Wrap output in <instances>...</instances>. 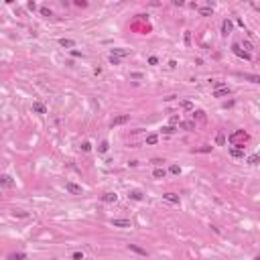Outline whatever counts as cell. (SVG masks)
<instances>
[{
  "instance_id": "cell-28",
  "label": "cell",
  "mask_w": 260,
  "mask_h": 260,
  "mask_svg": "<svg viewBox=\"0 0 260 260\" xmlns=\"http://www.w3.org/2000/svg\"><path fill=\"white\" fill-rule=\"evenodd\" d=\"M248 163L250 165H258V155H252V157L248 158Z\"/></svg>"
},
{
  "instance_id": "cell-24",
  "label": "cell",
  "mask_w": 260,
  "mask_h": 260,
  "mask_svg": "<svg viewBox=\"0 0 260 260\" xmlns=\"http://www.w3.org/2000/svg\"><path fill=\"white\" fill-rule=\"evenodd\" d=\"M130 197H132L134 201H140V199H142V193H140V191H136V189H134V191H130Z\"/></svg>"
},
{
  "instance_id": "cell-14",
  "label": "cell",
  "mask_w": 260,
  "mask_h": 260,
  "mask_svg": "<svg viewBox=\"0 0 260 260\" xmlns=\"http://www.w3.org/2000/svg\"><path fill=\"white\" fill-rule=\"evenodd\" d=\"M59 45L65 47V49H71V47H75V41H71V39H59Z\"/></svg>"
},
{
  "instance_id": "cell-31",
  "label": "cell",
  "mask_w": 260,
  "mask_h": 260,
  "mask_svg": "<svg viewBox=\"0 0 260 260\" xmlns=\"http://www.w3.org/2000/svg\"><path fill=\"white\" fill-rule=\"evenodd\" d=\"M110 63H112V65H120V59L114 57V55H110Z\"/></svg>"
},
{
  "instance_id": "cell-40",
  "label": "cell",
  "mask_w": 260,
  "mask_h": 260,
  "mask_svg": "<svg viewBox=\"0 0 260 260\" xmlns=\"http://www.w3.org/2000/svg\"><path fill=\"white\" fill-rule=\"evenodd\" d=\"M211 150V147H203V148H199V152H209Z\"/></svg>"
},
{
  "instance_id": "cell-33",
  "label": "cell",
  "mask_w": 260,
  "mask_h": 260,
  "mask_svg": "<svg viewBox=\"0 0 260 260\" xmlns=\"http://www.w3.org/2000/svg\"><path fill=\"white\" fill-rule=\"evenodd\" d=\"M214 88H215V90H219V88H226V83H224V81H214Z\"/></svg>"
},
{
  "instance_id": "cell-4",
  "label": "cell",
  "mask_w": 260,
  "mask_h": 260,
  "mask_svg": "<svg viewBox=\"0 0 260 260\" xmlns=\"http://www.w3.org/2000/svg\"><path fill=\"white\" fill-rule=\"evenodd\" d=\"M65 189H67L69 193H73V195H81V193H83V189H81L79 185H75V183H67Z\"/></svg>"
},
{
  "instance_id": "cell-36",
  "label": "cell",
  "mask_w": 260,
  "mask_h": 260,
  "mask_svg": "<svg viewBox=\"0 0 260 260\" xmlns=\"http://www.w3.org/2000/svg\"><path fill=\"white\" fill-rule=\"evenodd\" d=\"M73 260H83V254L81 252H73Z\"/></svg>"
},
{
  "instance_id": "cell-15",
  "label": "cell",
  "mask_w": 260,
  "mask_h": 260,
  "mask_svg": "<svg viewBox=\"0 0 260 260\" xmlns=\"http://www.w3.org/2000/svg\"><path fill=\"white\" fill-rule=\"evenodd\" d=\"M165 175H167V171L161 169V167H157V169H155V173H152V177H155V179H165Z\"/></svg>"
},
{
  "instance_id": "cell-32",
  "label": "cell",
  "mask_w": 260,
  "mask_h": 260,
  "mask_svg": "<svg viewBox=\"0 0 260 260\" xmlns=\"http://www.w3.org/2000/svg\"><path fill=\"white\" fill-rule=\"evenodd\" d=\"M41 14H43V16H51V10H49L47 6H43V8H41Z\"/></svg>"
},
{
  "instance_id": "cell-2",
  "label": "cell",
  "mask_w": 260,
  "mask_h": 260,
  "mask_svg": "<svg viewBox=\"0 0 260 260\" xmlns=\"http://www.w3.org/2000/svg\"><path fill=\"white\" fill-rule=\"evenodd\" d=\"M110 224L114 228H132V222L130 219H110Z\"/></svg>"
},
{
  "instance_id": "cell-19",
  "label": "cell",
  "mask_w": 260,
  "mask_h": 260,
  "mask_svg": "<svg viewBox=\"0 0 260 260\" xmlns=\"http://www.w3.org/2000/svg\"><path fill=\"white\" fill-rule=\"evenodd\" d=\"M108 148H110V142H108V140H104V142H100L98 150H100V152H108Z\"/></svg>"
},
{
  "instance_id": "cell-39",
  "label": "cell",
  "mask_w": 260,
  "mask_h": 260,
  "mask_svg": "<svg viewBox=\"0 0 260 260\" xmlns=\"http://www.w3.org/2000/svg\"><path fill=\"white\" fill-rule=\"evenodd\" d=\"M130 77L132 79H142V73H130Z\"/></svg>"
},
{
  "instance_id": "cell-7",
  "label": "cell",
  "mask_w": 260,
  "mask_h": 260,
  "mask_svg": "<svg viewBox=\"0 0 260 260\" xmlns=\"http://www.w3.org/2000/svg\"><path fill=\"white\" fill-rule=\"evenodd\" d=\"M226 96H230V88H219V90H214V98H226Z\"/></svg>"
},
{
  "instance_id": "cell-10",
  "label": "cell",
  "mask_w": 260,
  "mask_h": 260,
  "mask_svg": "<svg viewBox=\"0 0 260 260\" xmlns=\"http://www.w3.org/2000/svg\"><path fill=\"white\" fill-rule=\"evenodd\" d=\"M230 33H232V21L226 18V21L222 23V35H230Z\"/></svg>"
},
{
  "instance_id": "cell-30",
  "label": "cell",
  "mask_w": 260,
  "mask_h": 260,
  "mask_svg": "<svg viewBox=\"0 0 260 260\" xmlns=\"http://www.w3.org/2000/svg\"><path fill=\"white\" fill-rule=\"evenodd\" d=\"M163 132H165V134H173V132H175V128H173V126H165V128H163Z\"/></svg>"
},
{
  "instance_id": "cell-25",
  "label": "cell",
  "mask_w": 260,
  "mask_h": 260,
  "mask_svg": "<svg viewBox=\"0 0 260 260\" xmlns=\"http://www.w3.org/2000/svg\"><path fill=\"white\" fill-rule=\"evenodd\" d=\"M193 118H197V120H201V122H205V114L201 112V110H197V112H193Z\"/></svg>"
},
{
  "instance_id": "cell-35",
  "label": "cell",
  "mask_w": 260,
  "mask_h": 260,
  "mask_svg": "<svg viewBox=\"0 0 260 260\" xmlns=\"http://www.w3.org/2000/svg\"><path fill=\"white\" fill-rule=\"evenodd\" d=\"M81 148H83L85 152H90V150H91V144H90V142H83V144H81Z\"/></svg>"
},
{
  "instance_id": "cell-37",
  "label": "cell",
  "mask_w": 260,
  "mask_h": 260,
  "mask_svg": "<svg viewBox=\"0 0 260 260\" xmlns=\"http://www.w3.org/2000/svg\"><path fill=\"white\" fill-rule=\"evenodd\" d=\"M148 63H150V65H157V63H158V59L152 55V57H148Z\"/></svg>"
},
{
  "instance_id": "cell-13",
  "label": "cell",
  "mask_w": 260,
  "mask_h": 260,
  "mask_svg": "<svg viewBox=\"0 0 260 260\" xmlns=\"http://www.w3.org/2000/svg\"><path fill=\"white\" fill-rule=\"evenodd\" d=\"M0 185H4V187H12V185H14V181H12L8 175H2V177H0Z\"/></svg>"
},
{
  "instance_id": "cell-22",
  "label": "cell",
  "mask_w": 260,
  "mask_h": 260,
  "mask_svg": "<svg viewBox=\"0 0 260 260\" xmlns=\"http://www.w3.org/2000/svg\"><path fill=\"white\" fill-rule=\"evenodd\" d=\"M215 144H217V147H222V144H226V136L222 134V132H219V134H217V138H215Z\"/></svg>"
},
{
  "instance_id": "cell-38",
  "label": "cell",
  "mask_w": 260,
  "mask_h": 260,
  "mask_svg": "<svg viewBox=\"0 0 260 260\" xmlns=\"http://www.w3.org/2000/svg\"><path fill=\"white\" fill-rule=\"evenodd\" d=\"M163 163H165V161H163V158H152V165H157V167H161V165H163Z\"/></svg>"
},
{
  "instance_id": "cell-17",
  "label": "cell",
  "mask_w": 260,
  "mask_h": 260,
  "mask_svg": "<svg viewBox=\"0 0 260 260\" xmlns=\"http://www.w3.org/2000/svg\"><path fill=\"white\" fill-rule=\"evenodd\" d=\"M128 248L132 250V252H136V254H140V256H147V250H142V248H138L136 244H130Z\"/></svg>"
},
{
  "instance_id": "cell-11",
  "label": "cell",
  "mask_w": 260,
  "mask_h": 260,
  "mask_svg": "<svg viewBox=\"0 0 260 260\" xmlns=\"http://www.w3.org/2000/svg\"><path fill=\"white\" fill-rule=\"evenodd\" d=\"M33 110H35L37 114H47L45 104H41V102H35V104H33Z\"/></svg>"
},
{
  "instance_id": "cell-21",
  "label": "cell",
  "mask_w": 260,
  "mask_h": 260,
  "mask_svg": "<svg viewBox=\"0 0 260 260\" xmlns=\"http://www.w3.org/2000/svg\"><path fill=\"white\" fill-rule=\"evenodd\" d=\"M27 258V254H23V252H18V254H10L8 256V260H24Z\"/></svg>"
},
{
  "instance_id": "cell-9",
  "label": "cell",
  "mask_w": 260,
  "mask_h": 260,
  "mask_svg": "<svg viewBox=\"0 0 260 260\" xmlns=\"http://www.w3.org/2000/svg\"><path fill=\"white\" fill-rule=\"evenodd\" d=\"M116 199H118V195H116V193H104V195H102V201H104V203H114Z\"/></svg>"
},
{
  "instance_id": "cell-5",
  "label": "cell",
  "mask_w": 260,
  "mask_h": 260,
  "mask_svg": "<svg viewBox=\"0 0 260 260\" xmlns=\"http://www.w3.org/2000/svg\"><path fill=\"white\" fill-rule=\"evenodd\" d=\"M232 51H234V53H236L238 57H242V59H250V53H246V51H242V47L238 45H232Z\"/></svg>"
},
{
  "instance_id": "cell-1",
  "label": "cell",
  "mask_w": 260,
  "mask_h": 260,
  "mask_svg": "<svg viewBox=\"0 0 260 260\" xmlns=\"http://www.w3.org/2000/svg\"><path fill=\"white\" fill-rule=\"evenodd\" d=\"M230 155L234 158H242L244 157V144H234V147L230 148Z\"/></svg>"
},
{
  "instance_id": "cell-8",
  "label": "cell",
  "mask_w": 260,
  "mask_h": 260,
  "mask_svg": "<svg viewBox=\"0 0 260 260\" xmlns=\"http://www.w3.org/2000/svg\"><path fill=\"white\" fill-rule=\"evenodd\" d=\"M163 199L169 201V203H179V195H177V193H165Z\"/></svg>"
},
{
  "instance_id": "cell-34",
  "label": "cell",
  "mask_w": 260,
  "mask_h": 260,
  "mask_svg": "<svg viewBox=\"0 0 260 260\" xmlns=\"http://www.w3.org/2000/svg\"><path fill=\"white\" fill-rule=\"evenodd\" d=\"M171 173H173V175H179V173H181V169H179L177 165H173V167H171Z\"/></svg>"
},
{
  "instance_id": "cell-23",
  "label": "cell",
  "mask_w": 260,
  "mask_h": 260,
  "mask_svg": "<svg viewBox=\"0 0 260 260\" xmlns=\"http://www.w3.org/2000/svg\"><path fill=\"white\" fill-rule=\"evenodd\" d=\"M157 140H158L157 134H148L147 136V144H157Z\"/></svg>"
},
{
  "instance_id": "cell-18",
  "label": "cell",
  "mask_w": 260,
  "mask_h": 260,
  "mask_svg": "<svg viewBox=\"0 0 260 260\" xmlns=\"http://www.w3.org/2000/svg\"><path fill=\"white\" fill-rule=\"evenodd\" d=\"M199 12H201L203 16H211V14H214V8H211V6H205V8H199Z\"/></svg>"
},
{
  "instance_id": "cell-26",
  "label": "cell",
  "mask_w": 260,
  "mask_h": 260,
  "mask_svg": "<svg viewBox=\"0 0 260 260\" xmlns=\"http://www.w3.org/2000/svg\"><path fill=\"white\" fill-rule=\"evenodd\" d=\"M181 106L185 108V110H193V104L189 102V100H183V102H181Z\"/></svg>"
},
{
  "instance_id": "cell-16",
  "label": "cell",
  "mask_w": 260,
  "mask_h": 260,
  "mask_svg": "<svg viewBox=\"0 0 260 260\" xmlns=\"http://www.w3.org/2000/svg\"><path fill=\"white\" fill-rule=\"evenodd\" d=\"M112 55L114 57H126V55H130V51H126V49H112Z\"/></svg>"
},
{
  "instance_id": "cell-12",
  "label": "cell",
  "mask_w": 260,
  "mask_h": 260,
  "mask_svg": "<svg viewBox=\"0 0 260 260\" xmlns=\"http://www.w3.org/2000/svg\"><path fill=\"white\" fill-rule=\"evenodd\" d=\"M179 126H181L183 130H195V122H193V120H185V122H179Z\"/></svg>"
},
{
  "instance_id": "cell-27",
  "label": "cell",
  "mask_w": 260,
  "mask_h": 260,
  "mask_svg": "<svg viewBox=\"0 0 260 260\" xmlns=\"http://www.w3.org/2000/svg\"><path fill=\"white\" fill-rule=\"evenodd\" d=\"M12 215H14V217H29V214H27V211H21V209H18V211H12Z\"/></svg>"
},
{
  "instance_id": "cell-3",
  "label": "cell",
  "mask_w": 260,
  "mask_h": 260,
  "mask_svg": "<svg viewBox=\"0 0 260 260\" xmlns=\"http://www.w3.org/2000/svg\"><path fill=\"white\" fill-rule=\"evenodd\" d=\"M250 136L246 134V132H242V130H240V132H234V134L230 136V140H232V142H234V144H236L238 140H244V142H246V140H248Z\"/></svg>"
},
{
  "instance_id": "cell-29",
  "label": "cell",
  "mask_w": 260,
  "mask_h": 260,
  "mask_svg": "<svg viewBox=\"0 0 260 260\" xmlns=\"http://www.w3.org/2000/svg\"><path fill=\"white\" fill-rule=\"evenodd\" d=\"M244 49H248V51H254V45H252L250 41H244ZM248 51H246V53H248Z\"/></svg>"
},
{
  "instance_id": "cell-20",
  "label": "cell",
  "mask_w": 260,
  "mask_h": 260,
  "mask_svg": "<svg viewBox=\"0 0 260 260\" xmlns=\"http://www.w3.org/2000/svg\"><path fill=\"white\" fill-rule=\"evenodd\" d=\"M244 79H248V81H252V83H258L260 81L258 75H250V73H244Z\"/></svg>"
},
{
  "instance_id": "cell-6",
  "label": "cell",
  "mask_w": 260,
  "mask_h": 260,
  "mask_svg": "<svg viewBox=\"0 0 260 260\" xmlns=\"http://www.w3.org/2000/svg\"><path fill=\"white\" fill-rule=\"evenodd\" d=\"M128 120H130V116H128V114H124V116H118V118H114V120H112V128H114V126H120V124H126Z\"/></svg>"
}]
</instances>
